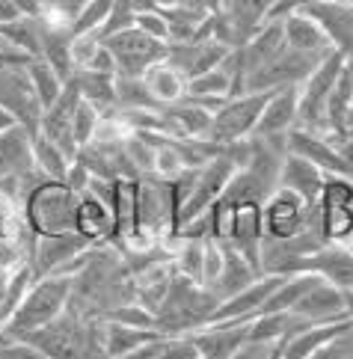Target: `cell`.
Wrapping results in <instances>:
<instances>
[{"label": "cell", "mask_w": 353, "mask_h": 359, "mask_svg": "<svg viewBox=\"0 0 353 359\" xmlns=\"http://www.w3.org/2000/svg\"><path fill=\"white\" fill-rule=\"evenodd\" d=\"M125 303H134V273L128 271L116 247L95 243L83 255L81 267L71 273V294L66 312L104 320L113 309H119Z\"/></svg>", "instance_id": "1"}, {"label": "cell", "mask_w": 353, "mask_h": 359, "mask_svg": "<svg viewBox=\"0 0 353 359\" xmlns=\"http://www.w3.org/2000/svg\"><path fill=\"white\" fill-rule=\"evenodd\" d=\"M101 327H104V320L98 318H81L74 312H66L54 324L30 332L21 341L33 344L45 359H107Z\"/></svg>", "instance_id": "2"}, {"label": "cell", "mask_w": 353, "mask_h": 359, "mask_svg": "<svg viewBox=\"0 0 353 359\" xmlns=\"http://www.w3.org/2000/svg\"><path fill=\"white\" fill-rule=\"evenodd\" d=\"M217 306H220V297L211 288L175 273L172 285L167 291V300H163V306L155 315V330L167 339L191 336V332L211 324Z\"/></svg>", "instance_id": "3"}, {"label": "cell", "mask_w": 353, "mask_h": 359, "mask_svg": "<svg viewBox=\"0 0 353 359\" xmlns=\"http://www.w3.org/2000/svg\"><path fill=\"white\" fill-rule=\"evenodd\" d=\"M69 294H71V276H39L0 330L12 339H27L30 332L54 324L60 315H66Z\"/></svg>", "instance_id": "4"}, {"label": "cell", "mask_w": 353, "mask_h": 359, "mask_svg": "<svg viewBox=\"0 0 353 359\" xmlns=\"http://www.w3.org/2000/svg\"><path fill=\"white\" fill-rule=\"evenodd\" d=\"M78 194L66 182L42 178L30 194L21 199L24 223L36 238L74 232V211H78Z\"/></svg>", "instance_id": "5"}, {"label": "cell", "mask_w": 353, "mask_h": 359, "mask_svg": "<svg viewBox=\"0 0 353 359\" xmlns=\"http://www.w3.org/2000/svg\"><path fill=\"white\" fill-rule=\"evenodd\" d=\"M345 57L333 50L326 54L314 72L306 81L297 86V128L309 134H326L330 122H326V107H330V95H333V83L342 72Z\"/></svg>", "instance_id": "6"}, {"label": "cell", "mask_w": 353, "mask_h": 359, "mask_svg": "<svg viewBox=\"0 0 353 359\" xmlns=\"http://www.w3.org/2000/svg\"><path fill=\"white\" fill-rule=\"evenodd\" d=\"M270 93H241L226 98V104L220 110H214L211 116V128H208V143L214 146H232L249 140L256 134V125L264 113Z\"/></svg>", "instance_id": "7"}, {"label": "cell", "mask_w": 353, "mask_h": 359, "mask_svg": "<svg viewBox=\"0 0 353 359\" xmlns=\"http://www.w3.org/2000/svg\"><path fill=\"white\" fill-rule=\"evenodd\" d=\"M314 223H318V205L303 202L297 194H291V190H285V187H276L273 194L261 202L264 241L294 238Z\"/></svg>", "instance_id": "8"}, {"label": "cell", "mask_w": 353, "mask_h": 359, "mask_svg": "<svg viewBox=\"0 0 353 359\" xmlns=\"http://www.w3.org/2000/svg\"><path fill=\"white\" fill-rule=\"evenodd\" d=\"M101 42H104L113 62H116V78H143L151 66L167 60V42L151 39V36H146L137 27L107 36Z\"/></svg>", "instance_id": "9"}, {"label": "cell", "mask_w": 353, "mask_h": 359, "mask_svg": "<svg viewBox=\"0 0 353 359\" xmlns=\"http://www.w3.org/2000/svg\"><path fill=\"white\" fill-rule=\"evenodd\" d=\"M95 243H90L78 232H62V235H45L36 238L30 264L36 276H71L81 267L83 255L90 252Z\"/></svg>", "instance_id": "10"}, {"label": "cell", "mask_w": 353, "mask_h": 359, "mask_svg": "<svg viewBox=\"0 0 353 359\" xmlns=\"http://www.w3.org/2000/svg\"><path fill=\"white\" fill-rule=\"evenodd\" d=\"M297 273L318 276L338 291H353V252L350 247H342V243H324L314 252L297 259L288 267L285 276H297Z\"/></svg>", "instance_id": "11"}, {"label": "cell", "mask_w": 353, "mask_h": 359, "mask_svg": "<svg viewBox=\"0 0 353 359\" xmlns=\"http://www.w3.org/2000/svg\"><path fill=\"white\" fill-rule=\"evenodd\" d=\"M306 18H312L324 36L330 39L333 50H338L342 57H353V6L342 4V0H309L300 9Z\"/></svg>", "instance_id": "12"}, {"label": "cell", "mask_w": 353, "mask_h": 359, "mask_svg": "<svg viewBox=\"0 0 353 359\" xmlns=\"http://www.w3.org/2000/svg\"><path fill=\"white\" fill-rule=\"evenodd\" d=\"M81 104V93L71 81L62 86L60 98L54 101L50 107L42 110V122H39V131L45 140H50L57 149H62L69 158L78 155V143H74V134H71V125H74V113H78Z\"/></svg>", "instance_id": "13"}, {"label": "cell", "mask_w": 353, "mask_h": 359, "mask_svg": "<svg viewBox=\"0 0 353 359\" xmlns=\"http://www.w3.org/2000/svg\"><path fill=\"white\" fill-rule=\"evenodd\" d=\"M199 359H235L249 341V320H211L208 327L191 332Z\"/></svg>", "instance_id": "14"}, {"label": "cell", "mask_w": 353, "mask_h": 359, "mask_svg": "<svg viewBox=\"0 0 353 359\" xmlns=\"http://www.w3.org/2000/svg\"><path fill=\"white\" fill-rule=\"evenodd\" d=\"M229 57V48H223L214 39H193V42H169L167 45V62L181 74L184 81L217 69Z\"/></svg>", "instance_id": "15"}, {"label": "cell", "mask_w": 353, "mask_h": 359, "mask_svg": "<svg viewBox=\"0 0 353 359\" xmlns=\"http://www.w3.org/2000/svg\"><path fill=\"white\" fill-rule=\"evenodd\" d=\"M288 151L297 158H306L314 163L324 175H338V178H353V163H347L342 155L335 151V146L326 140L324 134H309L294 128L288 134Z\"/></svg>", "instance_id": "16"}, {"label": "cell", "mask_w": 353, "mask_h": 359, "mask_svg": "<svg viewBox=\"0 0 353 359\" xmlns=\"http://www.w3.org/2000/svg\"><path fill=\"white\" fill-rule=\"evenodd\" d=\"M158 116H160V131L158 134H167L172 140H205L214 113L208 107L196 104V101L184 98V101H179V104L160 107Z\"/></svg>", "instance_id": "17"}, {"label": "cell", "mask_w": 353, "mask_h": 359, "mask_svg": "<svg viewBox=\"0 0 353 359\" xmlns=\"http://www.w3.org/2000/svg\"><path fill=\"white\" fill-rule=\"evenodd\" d=\"M297 128V86H285V89H273L264 113L256 125V137H268V140H288Z\"/></svg>", "instance_id": "18"}, {"label": "cell", "mask_w": 353, "mask_h": 359, "mask_svg": "<svg viewBox=\"0 0 353 359\" xmlns=\"http://www.w3.org/2000/svg\"><path fill=\"white\" fill-rule=\"evenodd\" d=\"M282 282V276H270V273H261L256 282H249L244 291L232 294V297L220 300L217 312H214V320H252L258 312L264 300L270 297V291Z\"/></svg>", "instance_id": "19"}, {"label": "cell", "mask_w": 353, "mask_h": 359, "mask_svg": "<svg viewBox=\"0 0 353 359\" xmlns=\"http://www.w3.org/2000/svg\"><path fill=\"white\" fill-rule=\"evenodd\" d=\"M291 312L300 315L303 320H309V324H330V320L347 318L345 294L338 288H333L330 282H324V279H314V285L303 294L300 303Z\"/></svg>", "instance_id": "20"}, {"label": "cell", "mask_w": 353, "mask_h": 359, "mask_svg": "<svg viewBox=\"0 0 353 359\" xmlns=\"http://www.w3.org/2000/svg\"><path fill=\"white\" fill-rule=\"evenodd\" d=\"M279 0H223L220 12L229 21V27L235 33L237 48L247 45L264 24L270 21V12Z\"/></svg>", "instance_id": "21"}, {"label": "cell", "mask_w": 353, "mask_h": 359, "mask_svg": "<svg viewBox=\"0 0 353 359\" xmlns=\"http://www.w3.org/2000/svg\"><path fill=\"white\" fill-rule=\"evenodd\" d=\"M74 232L83 235L90 243H110L113 241V211L110 205L95 194H81L78 211H74Z\"/></svg>", "instance_id": "22"}, {"label": "cell", "mask_w": 353, "mask_h": 359, "mask_svg": "<svg viewBox=\"0 0 353 359\" xmlns=\"http://www.w3.org/2000/svg\"><path fill=\"white\" fill-rule=\"evenodd\" d=\"M324 172L318 170L314 163H309L306 158H297L288 151L282 166H279V187L291 190V194H297L303 202L309 205H318V196L324 190Z\"/></svg>", "instance_id": "23"}, {"label": "cell", "mask_w": 353, "mask_h": 359, "mask_svg": "<svg viewBox=\"0 0 353 359\" xmlns=\"http://www.w3.org/2000/svg\"><path fill=\"white\" fill-rule=\"evenodd\" d=\"M282 36H285V48L297 50V54H309V57L333 54V45L324 36V30L303 12H291V15L282 18Z\"/></svg>", "instance_id": "24"}, {"label": "cell", "mask_w": 353, "mask_h": 359, "mask_svg": "<svg viewBox=\"0 0 353 359\" xmlns=\"http://www.w3.org/2000/svg\"><path fill=\"white\" fill-rule=\"evenodd\" d=\"M71 83L78 86L81 98L86 104H92L101 116H116V74H101V72H90L81 69L71 74Z\"/></svg>", "instance_id": "25"}, {"label": "cell", "mask_w": 353, "mask_h": 359, "mask_svg": "<svg viewBox=\"0 0 353 359\" xmlns=\"http://www.w3.org/2000/svg\"><path fill=\"white\" fill-rule=\"evenodd\" d=\"M353 327L350 318H342V320H330V324H312L306 330L294 332L291 339H285L279 344V359H306L312 356L314 351L321 348V344H326L330 339H335L342 330Z\"/></svg>", "instance_id": "26"}, {"label": "cell", "mask_w": 353, "mask_h": 359, "mask_svg": "<svg viewBox=\"0 0 353 359\" xmlns=\"http://www.w3.org/2000/svg\"><path fill=\"white\" fill-rule=\"evenodd\" d=\"M258 276L261 273L244 259L241 252H237L235 247H229V243H223V267H220V276H217V282H214L211 291L217 294L220 300H226V297H232V294L244 291L249 282H256Z\"/></svg>", "instance_id": "27"}, {"label": "cell", "mask_w": 353, "mask_h": 359, "mask_svg": "<svg viewBox=\"0 0 353 359\" xmlns=\"http://www.w3.org/2000/svg\"><path fill=\"white\" fill-rule=\"evenodd\" d=\"M184 98H191V101H196V104L208 107L211 113L220 110L226 104V98H232V78H229V72L223 69V62L217 69H211L205 74H196V78L187 81Z\"/></svg>", "instance_id": "28"}, {"label": "cell", "mask_w": 353, "mask_h": 359, "mask_svg": "<svg viewBox=\"0 0 353 359\" xmlns=\"http://www.w3.org/2000/svg\"><path fill=\"white\" fill-rule=\"evenodd\" d=\"M312 327L309 320H303L294 312H270V315H258L249 320V341L258 344H282L285 339H291L294 332Z\"/></svg>", "instance_id": "29"}, {"label": "cell", "mask_w": 353, "mask_h": 359, "mask_svg": "<svg viewBox=\"0 0 353 359\" xmlns=\"http://www.w3.org/2000/svg\"><path fill=\"white\" fill-rule=\"evenodd\" d=\"M143 83L148 89V95L155 98L158 107H169V104H179L184 101V93H187V81L175 72L167 60L151 66L146 74H143Z\"/></svg>", "instance_id": "30"}, {"label": "cell", "mask_w": 353, "mask_h": 359, "mask_svg": "<svg viewBox=\"0 0 353 359\" xmlns=\"http://www.w3.org/2000/svg\"><path fill=\"white\" fill-rule=\"evenodd\" d=\"M39 60H45L62 81H71L74 66H71V30L66 27H50L42 21V50Z\"/></svg>", "instance_id": "31"}, {"label": "cell", "mask_w": 353, "mask_h": 359, "mask_svg": "<svg viewBox=\"0 0 353 359\" xmlns=\"http://www.w3.org/2000/svg\"><path fill=\"white\" fill-rule=\"evenodd\" d=\"M318 232L324 243H342V247H347L353 238V205L318 202Z\"/></svg>", "instance_id": "32"}, {"label": "cell", "mask_w": 353, "mask_h": 359, "mask_svg": "<svg viewBox=\"0 0 353 359\" xmlns=\"http://www.w3.org/2000/svg\"><path fill=\"white\" fill-rule=\"evenodd\" d=\"M101 336H104V353H107V359H122L125 353H131L134 348H140V344L158 339L160 332L125 327V324H116V320H104Z\"/></svg>", "instance_id": "33"}, {"label": "cell", "mask_w": 353, "mask_h": 359, "mask_svg": "<svg viewBox=\"0 0 353 359\" xmlns=\"http://www.w3.org/2000/svg\"><path fill=\"white\" fill-rule=\"evenodd\" d=\"M353 107V57H345L342 72L333 83V95H330V107H326V122H330V131H342L345 119ZM326 131V134H330Z\"/></svg>", "instance_id": "34"}, {"label": "cell", "mask_w": 353, "mask_h": 359, "mask_svg": "<svg viewBox=\"0 0 353 359\" xmlns=\"http://www.w3.org/2000/svg\"><path fill=\"white\" fill-rule=\"evenodd\" d=\"M74 158H69L62 149H57L50 140H45L42 134H33V166L39 170L45 178H54V182H62L69 172Z\"/></svg>", "instance_id": "35"}, {"label": "cell", "mask_w": 353, "mask_h": 359, "mask_svg": "<svg viewBox=\"0 0 353 359\" xmlns=\"http://www.w3.org/2000/svg\"><path fill=\"white\" fill-rule=\"evenodd\" d=\"M27 78H30V86H33L36 98H39L42 110L54 104V101L60 98V93H62V86H66V81H62L60 74L50 69L45 60H39V57L27 62Z\"/></svg>", "instance_id": "36"}, {"label": "cell", "mask_w": 353, "mask_h": 359, "mask_svg": "<svg viewBox=\"0 0 353 359\" xmlns=\"http://www.w3.org/2000/svg\"><path fill=\"white\" fill-rule=\"evenodd\" d=\"M113 9V0H86L71 24V36H98Z\"/></svg>", "instance_id": "37"}, {"label": "cell", "mask_w": 353, "mask_h": 359, "mask_svg": "<svg viewBox=\"0 0 353 359\" xmlns=\"http://www.w3.org/2000/svg\"><path fill=\"white\" fill-rule=\"evenodd\" d=\"M86 0H39L42 6V21L50 24V27H66L71 30L78 12L83 9Z\"/></svg>", "instance_id": "38"}, {"label": "cell", "mask_w": 353, "mask_h": 359, "mask_svg": "<svg viewBox=\"0 0 353 359\" xmlns=\"http://www.w3.org/2000/svg\"><path fill=\"white\" fill-rule=\"evenodd\" d=\"M134 24H137V9H134L131 0H113V9H110V15L104 21V27H101V33H98V39L125 33V30H131Z\"/></svg>", "instance_id": "39"}, {"label": "cell", "mask_w": 353, "mask_h": 359, "mask_svg": "<svg viewBox=\"0 0 353 359\" xmlns=\"http://www.w3.org/2000/svg\"><path fill=\"white\" fill-rule=\"evenodd\" d=\"M98 122H101V113H98L92 104H86V101L81 98L78 113H74V125H71V134H74V143H78V149H83V146H90V143H92Z\"/></svg>", "instance_id": "40"}, {"label": "cell", "mask_w": 353, "mask_h": 359, "mask_svg": "<svg viewBox=\"0 0 353 359\" xmlns=\"http://www.w3.org/2000/svg\"><path fill=\"white\" fill-rule=\"evenodd\" d=\"M104 320H116V324L137 327V330H155V315H151L148 309H143L140 303H125V306H119V309H113Z\"/></svg>", "instance_id": "41"}, {"label": "cell", "mask_w": 353, "mask_h": 359, "mask_svg": "<svg viewBox=\"0 0 353 359\" xmlns=\"http://www.w3.org/2000/svg\"><path fill=\"white\" fill-rule=\"evenodd\" d=\"M306 359H353V327L342 330L335 339L321 344V348Z\"/></svg>", "instance_id": "42"}, {"label": "cell", "mask_w": 353, "mask_h": 359, "mask_svg": "<svg viewBox=\"0 0 353 359\" xmlns=\"http://www.w3.org/2000/svg\"><path fill=\"white\" fill-rule=\"evenodd\" d=\"M137 30H143L146 36L158 42H167L169 45V27H167V18H163V12H137Z\"/></svg>", "instance_id": "43"}, {"label": "cell", "mask_w": 353, "mask_h": 359, "mask_svg": "<svg viewBox=\"0 0 353 359\" xmlns=\"http://www.w3.org/2000/svg\"><path fill=\"white\" fill-rule=\"evenodd\" d=\"M98 48H101L98 36H71V66H74V72L90 66Z\"/></svg>", "instance_id": "44"}, {"label": "cell", "mask_w": 353, "mask_h": 359, "mask_svg": "<svg viewBox=\"0 0 353 359\" xmlns=\"http://www.w3.org/2000/svg\"><path fill=\"white\" fill-rule=\"evenodd\" d=\"M0 359H45L33 344L21 341V339H12L0 330Z\"/></svg>", "instance_id": "45"}, {"label": "cell", "mask_w": 353, "mask_h": 359, "mask_svg": "<svg viewBox=\"0 0 353 359\" xmlns=\"http://www.w3.org/2000/svg\"><path fill=\"white\" fill-rule=\"evenodd\" d=\"M158 359H199V351L191 336H179V339H169L167 348Z\"/></svg>", "instance_id": "46"}, {"label": "cell", "mask_w": 353, "mask_h": 359, "mask_svg": "<svg viewBox=\"0 0 353 359\" xmlns=\"http://www.w3.org/2000/svg\"><path fill=\"white\" fill-rule=\"evenodd\" d=\"M62 182H66L74 194H86V190H90V184H92V172L86 170V166L81 163V161H71V166H69V172H66V178H62Z\"/></svg>", "instance_id": "47"}, {"label": "cell", "mask_w": 353, "mask_h": 359, "mask_svg": "<svg viewBox=\"0 0 353 359\" xmlns=\"http://www.w3.org/2000/svg\"><path fill=\"white\" fill-rule=\"evenodd\" d=\"M167 336H158V339H151L146 344H140V348H134L131 353H125L122 359H158L163 353V348H167Z\"/></svg>", "instance_id": "48"}, {"label": "cell", "mask_w": 353, "mask_h": 359, "mask_svg": "<svg viewBox=\"0 0 353 359\" xmlns=\"http://www.w3.org/2000/svg\"><path fill=\"white\" fill-rule=\"evenodd\" d=\"M12 6H15V12L21 18H42V6L39 0H9Z\"/></svg>", "instance_id": "49"}, {"label": "cell", "mask_w": 353, "mask_h": 359, "mask_svg": "<svg viewBox=\"0 0 353 359\" xmlns=\"http://www.w3.org/2000/svg\"><path fill=\"white\" fill-rule=\"evenodd\" d=\"M181 6L187 9H196V12H205V15H214V12H220L223 0H179Z\"/></svg>", "instance_id": "50"}, {"label": "cell", "mask_w": 353, "mask_h": 359, "mask_svg": "<svg viewBox=\"0 0 353 359\" xmlns=\"http://www.w3.org/2000/svg\"><path fill=\"white\" fill-rule=\"evenodd\" d=\"M15 18H21L18 12H15V6H12L9 0H0V24H6V21H15Z\"/></svg>", "instance_id": "51"}, {"label": "cell", "mask_w": 353, "mask_h": 359, "mask_svg": "<svg viewBox=\"0 0 353 359\" xmlns=\"http://www.w3.org/2000/svg\"><path fill=\"white\" fill-rule=\"evenodd\" d=\"M9 273H12V267H0V309H4V300H6V288H9Z\"/></svg>", "instance_id": "52"}, {"label": "cell", "mask_w": 353, "mask_h": 359, "mask_svg": "<svg viewBox=\"0 0 353 359\" xmlns=\"http://www.w3.org/2000/svg\"><path fill=\"white\" fill-rule=\"evenodd\" d=\"M18 122H15V116L6 110V107H0V131H9V128H15Z\"/></svg>", "instance_id": "53"}, {"label": "cell", "mask_w": 353, "mask_h": 359, "mask_svg": "<svg viewBox=\"0 0 353 359\" xmlns=\"http://www.w3.org/2000/svg\"><path fill=\"white\" fill-rule=\"evenodd\" d=\"M179 0H151V6H155L158 12H163V9H169V6H175Z\"/></svg>", "instance_id": "54"}, {"label": "cell", "mask_w": 353, "mask_h": 359, "mask_svg": "<svg viewBox=\"0 0 353 359\" xmlns=\"http://www.w3.org/2000/svg\"><path fill=\"white\" fill-rule=\"evenodd\" d=\"M345 294V309H347V318L353 320V291H342Z\"/></svg>", "instance_id": "55"}, {"label": "cell", "mask_w": 353, "mask_h": 359, "mask_svg": "<svg viewBox=\"0 0 353 359\" xmlns=\"http://www.w3.org/2000/svg\"><path fill=\"white\" fill-rule=\"evenodd\" d=\"M264 359H279V348H276V351H270V353L264 356Z\"/></svg>", "instance_id": "56"}, {"label": "cell", "mask_w": 353, "mask_h": 359, "mask_svg": "<svg viewBox=\"0 0 353 359\" xmlns=\"http://www.w3.org/2000/svg\"><path fill=\"white\" fill-rule=\"evenodd\" d=\"M350 241H353V238H350Z\"/></svg>", "instance_id": "57"}]
</instances>
